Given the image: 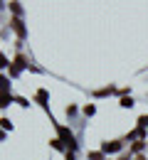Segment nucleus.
I'll return each instance as SVG.
<instances>
[{
	"label": "nucleus",
	"instance_id": "obj_1",
	"mask_svg": "<svg viewBox=\"0 0 148 160\" xmlns=\"http://www.w3.org/2000/svg\"><path fill=\"white\" fill-rule=\"evenodd\" d=\"M13 30L20 35V37H25V27H22V22H20V18H13Z\"/></svg>",
	"mask_w": 148,
	"mask_h": 160
},
{
	"label": "nucleus",
	"instance_id": "obj_4",
	"mask_svg": "<svg viewBox=\"0 0 148 160\" xmlns=\"http://www.w3.org/2000/svg\"><path fill=\"white\" fill-rule=\"evenodd\" d=\"M121 106H124V108H128V106H133V101H131V99H124V101H121Z\"/></svg>",
	"mask_w": 148,
	"mask_h": 160
},
{
	"label": "nucleus",
	"instance_id": "obj_3",
	"mask_svg": "<svg viewBox=\"0 0 148 160\" xmlns=\"http://www.w3.org/2000/svg\"><path fill=\"white\" fill-rule=\"evenodd\" d=\"M8 101H10V96H8V94H3V96H0V106H8Z\"/></svg>",
	"mask_w": 148,
	"mask_h": 160
},
{
	"label": "nucleus",
	"instance_id": "obj_2",
	"mask_svg": "<svg viewBox=\"0 0 148 160\" xmlns=\"http://www.w3.org/2000/svg\"><path fill=\"white\" fill-rule=\"evenodd\" d=\"M119 148H121L119 140H114V143H104V153H114V150H119Z\"/></svg>",
	"mask_w": 148,
	"mask_h": 160
}]
</instances>
